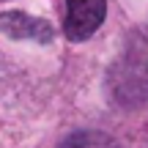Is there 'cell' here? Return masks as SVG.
Segmentation results:
<instances>
[{
    "label": "cell",
    "mask_w": 148,
    "mask_h": 148,
    "mask_svg": "<svg viewBox=\"0 0 148 148\" xmlns=\"http://www.w3.org/2000/svg\"><path fill=\"white\" fill-rule=\"evenodd\" d=\"M104 0H66V36L71 41H85L104 22Z\"/></svg>",
    "instance_id": "obj_2"
},
{
    "label": "cell",
    "mask_w": 148,
    "mask_h": 148,
    "mask_svg": "<svg viewBox=\"0 0 148 148\" xmlns=\"http://www.w3.org/2000/svg\"><path fill=\"white\" fill-rule=\"evenodd\" d=\"M110 88L112 96L126 107L148 101V27L132 36L123 58L110 74Z\"/></svg>",
    "instance_id": "obj_1"
},
{
    "label": "cell",
    "mask_w": 148,
    "mask_h": 148,
    "mask_svg": "<svg viewBox=\"0 0 148 148\" xmlns=\"http://www.w3.org/2000/svg\"><path fill=\"white\" fill-rule=\"evenodd\" d=\"M58 148H118V143L104 132H74Z\"/></svg>",
    "instance_id": "obj_4"
},
{
    "label": "cell",
    "mask_w": 148,
    "mask_h": 148,
    "mask_svg": "<svg viewBox=\"0 0 148 148\" xmlns=\"http://www.w3.org/2000/svg\"><path fill=\"white\" fill-rule=\"evenodd\" d=\"M0 30L14 36V38H36V41H49V38H52L49 22L36 19V16H30V14H22V11L0 14Z\"/></svg>",
    "instance_id": "obj_3"
}]
</instances>
